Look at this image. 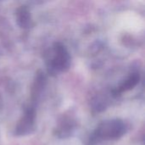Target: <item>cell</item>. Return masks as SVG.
Listing matches in <instances>:
<instances>
[{
    "instance_id": "6da1fadb",
    "label": "cell",
    "mask_w": 145,
    "mask_h": 145,
    "mask_svg": "<svg viewBox=\"0 0 145 145\" xmlns=\"http://www.w3.org/2000/svg\"><path fill=\"white\" fill-rule=\"evenodd\" d=\"M127 131L128 126L123 120L120 118L107 119L97 126L90 138V141L92 144L116 141L121 138Z\"/></svg>"
},
{
    "instance_id": "7a4b0ae2",
    "label": "cell",
    "mask_w": 145,
    "mask_h": 145,
    "mask_svg": "<svg viewBox=\"0 0 145 145\" xmlns=\"http://www.w3.org/2000/svg\"><path fill=\"white\" fill-rule=\"evenodd\" d=\"M37 127V113L34 107H28L17 121L14 135L15 137H24L33 133Z\"/></svg>"
},
{
    "instance_id": "3957f363",
    "label": "cell",
    "mask_w": 145,
    "mask_h": 145,
    "mask_svg": "<svg viewBox=\"0 0 145 145\" xmlns=\"http://www.w3.org/2000/svg\"><path fill=\"white\" fill-rule=\"evenodd\" d=\"M76 127V121L71 115H64L59 121L54 134L59 138H67L71 136Z\"/></svg>"
}]
</instances>
